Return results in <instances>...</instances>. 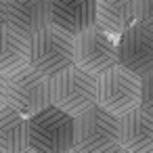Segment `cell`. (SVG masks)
<instances>
[{"mask_svg": "<svg viewBox=\"0 0 153 153\" xmlns=\"http://www.w3.org/2000/svg\"><path fill=\"white\" fill-rule=\"evenodd\" d=\"M122 149L120 117L99 103L74 117V149L80 153H109Z\"/></svg>", "mask_w": 153, "mask_h": 153, "instance_id": "cell-1", "label": "cell"}, {"mask_svg": "<svg viewBox=\"0 0 153 153\" xmlns=\"http://www.w3.org/2000/svg\"><path fill=\"white\" fill-rule=\"evenodd\" d=\"M27 149L36 153H65L74 149V115L57 105L27 117Z\"/></svg>", "mask_w": 153, "mask_h": 153, "instance_id": "cell-2", "label": "cell"}, {"mask_svg": "<svg viewBox=\"0 0 153 153\" xmlns=\"http://www.w3.org/2000/svg\"><path fill=\"white\" fill-rule=\"evenodd\" d=\"M140 97L143 76L120 63L97 76V103L117 117L140 107Z\"/></svg>", "mask_w": 153, "mask_h": 153, "instance_id": "cell-3", "label": "cell"}, {"mask_svg": "<svg viewBox=\"0 0 153 153\" xmlns=\"http://www.w3.org/2000/svg\"><path fill=\"white\" fill-rule=\"evenodd\" d=\"M30 65L53 78L74 65V36L63 27L48 23L30 36Z\"/></svg>", "mask_w": 153, "mask_h": 153, "instance_id": "cell-4", "label": "cell"}, {"mask_svg": "<svg viewBox=\"0 0 153 153\" xmlns=\"http://www.w3.org/2000/svg\"><path fill=\"white\" fill-rule=\"evenodd\" d=\"M51 103L69 115H80L97 103V76L76 63L51 78Z\"/></svg>", "mask_w": 153, "mask_h": 153, "instance_id": "cell-5", "label": "cell"}, {"mask_svg": "<svg viewBox=\"0 0 153 153\" xmlns=\"http://www.w3.org/2000/svg\"><path fill=\"white\" fill-rule=\"evenodd\" d=\"M7 103L23 115H34L51 105V78L32 65L7 78Z\"/></svg>", "mask_w": 153, "mask_h": 153, "instance_id": "cell-6", "label": "cell"}, {"mask_svg": "<svg viewBox=\"0 0 153 153\" xmlns=\"http://www.w3.org/2000/svg\"><path fill=\"white\" fill-rule=\"evenodd\" d=\"M74 63L88 74H103L117 65V36L92 25L74 36Z\"/></svg>", "mask_w": 153, "mask_h": 153, "instance_id": "cell-7", "label": "cell"}, {"mask_svg": "<svg viewBox=\"0 0 153 153\" xmlns=\"http://www.w3.org/2000/svg\"><path fill=\"white\" fill-rule=\"evenodd\" d=\"M117 63L145 76L153 71V30L136 21L117 36Z\"/></svg>", "mask_w": 153, "mask_h": 153, "instance_id": "cell-8", "label": "cell"}, {"mask_svg": "<svg viewBox=\"0 0 153 153\" xmlns=\"http://www.w3.org/2000/svg\"><path fill=\"white\" fill-rule=\"evenodd\" d=\"M120 145L130 153L153 151V115L136 107L120 117Z\"/></svg>", "mask_w": 153, "mask_h": 153, "instance_id": "cell-9", "label": "cell"}, {"mask_svg": "<svg viewBox=\"0 0 153 153\" xmlns=\"http://www.w3.org/2000/svg\"><path fill=\"white\" fill-rule=\"evenodd\" d=\"M51 23L71 36L97 25V0H53Z\"/></svg>", "mask_w": 153, "mask_h": 153, "instance_id": "cell-10", "label": "cell"}, {"mask_svg": "<svg viewBox=\"0 0 153 153\" xmlns=\"http://www.w3.org/2000/svg\"><path fill=\"white\" fill-rule=\"evenodd\" d=\"M53 0H9V25L23 36H34L51 23Z\"/></svg>", "mask_w": 153, "mask_h": 153, "instance_id": "cell-11", "label": "cell"}, {"mask_svg": "<svg viewBox=\"0 0 153 153\" xmlns=\"http://www.w3.org/2000/svg\"><path fill=\"white\" fill-rule=\"evenodd\" d=\"M30 65V38L11 27H0V74L4 78Z\"/></svg>", "mask_w": 153, "mask_h": 153, "instance_id": "cell-12", "label": "cell"}, {"mask_svg": "<svg viewBox=\"0 0 153 153\" xmlns=\"http://www.w3.org/2000/svg\"><path fill=\"white\" fill-rule=\"evenodd\" d=\"M138 21V0H97V25L120 36Z\"/></svg>", "mask_w": 153, "mask_h": 153, "instance_id": "cell-13", "label": "cell"}, {"mask_svg": "<svg viewBox=\"0 0 153 153\" xmlns=\"http://www.w3.org/2000/svg\"><path fill=\"white\" fill-rule=\"evenodd\" d=\"M27 151V115L11 105L0 109V153Z\"/></svg>", "mask_w": 153, "mask_h": 153, "instance_id": "cell-14", "label": "cell"}, {"mask_svg": "<svg viewBox=\"0 0 153 153\" xmlns=\"http://www.w3.org/2000/svg\"><path fill=\"white\" fill-rule=\"evenodd\" d=\"M140 107L153 115V71L143 76V97H140Z\"/></svg>", "mask_w": 153, "mask_h": 153, "instance_id": "cell-15", "label": "cell"}, {"mask_svg": "<svg viewBox=\"0 0 153 153\" xmlns=\"http://www.w3.org/2000/svg\"><path fill=\"white\" fill-rule=\"evenodd\" d=\"M138 21L153 30V0H138Z\"/></svg>", "mask_w": 153, "mask_h": 153, "instance_id": "cell-16", "label": "cell"}, {"mask_svg": "<svg viewBox=\"0 0 153 153\" xmlns=\"http://www.w3.org/2000/svg\"><path fill=\"white\" fill-rule=\"evenodd\" d=\"M9 23V0H0V27Z\"/></svg>", "mask_w": 153, "mask_h": 153, "instance_id": "cell-17", "label": "cell"}, {"mask_svg": "<svg viewBox=\"0 0 153 153\" xmlns=\"http://www.w3.org/2000/svg\"><path fill=\"white\" fill-rule=\"evenodd\" d=\"M4 105H9L7 103V78L0 74V109H2Z\"/></svg>", "mask_w": 153, "mask_h": 153, "instance_id": "cell-18", "label": "cell"}]
</instances>
